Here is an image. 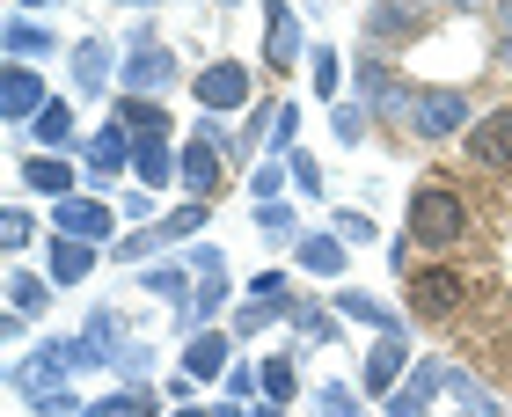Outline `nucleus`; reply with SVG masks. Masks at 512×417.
Instances as JSON below:
<instances>
[{"mask_svg": "<svg viewBox=\"0 0 512 417\" xmlns=\"http://www.w3.org/2000/svg\"><path fill=\"white\" fill-rule=\"evenodd\" d=\"M461 235H469V205H461V191H454V183H417V191H410V242L454 249Z\"/></svg>", "mask_w": 512, "mask_h": 417, "instance_id": "1", "label": "nucleus"}, {"mask_svg": "<svg viewBox=\"0 0 512 417\" xmlns=\"http://www.w3.org/2000/svg\"><path fill=\"white\" fill-rule=\"evenodd\" d=\"M403 125H410L417 139H454V132L476 125V110H469V96H461V88H417L410 110H403Z\"/></svg>", "mask_w": 512, "mask_h": 417, "instance_id": "2", "label": "nucleus"}, {"mask_svg": "<svg viewBox=\"0 0 512 417\" xmlns=\"http://www.w3.org/2000/svg\"><path fill=\"white\" fill-rule=\"evenodd\" d=\"M191 96H198V110H213V118H227V110H249L256 81H249V66H242V59H213V66H198Z\"/></svg>", "mask_w": 512, "mask_h": 417, "instance_id": "3", "label": "nucleus"}, {"mask_svg": "<svg viewBox=\"0 0 512 417\" xmlns=\"http://www.w3.org/2000/svg\"><path fill=\"white\" fill-rule=\"evenodd\" d=\"M118 88H125V96H154L161 103L176 88V52H169V44H139V52H125Z\"/></svg>", "mask_w": 512, "mask_h": 417, "instance_id": "4", "label": "nucleus"}, {"mask_svg": "<svg viewBox=\"0 0 512 417\" xmlns=\"http://www.w3.org/2000/svg\"><path fill=\"white\" fill-rule=\"evenodd\" d=\"M410 366H417V359H410V330H403V337H374V352L359 359V388H366V396H395Z\"/></svg>", "mask_w": 512, "mask_h": 417, "instance_id": "5", "label": "nucleus"}, {"mask_svg": "<svg viewBox=\"0 0 512 417\" xmlns=\"http://www.w3.org/2000/svg\"><path fill=\"white\" fill-rule=\"evenodd\" d=\"M52 235H74V242H118L110 198H59V205H52Z\"/></svg>", "mask_w": 512, "mask_h": 417, "instance_id": "6", "label": "nucleus"}, {"mask_svg": "<svg viewBox=\"0 0 512 417\" xmlns=\"http://www.w3.org/2000/svg\"><path fill=\"white\" fill-rule=\"evenodd\" d=\"M81 169H88V183H118V176L132 169V125L110 118V125L81 147Z\"/></svg>", "mask_w": 512, "mask_h": 417, "instance_id": "7", "label": "nucleus"}, {"mask_svg": "<svg viewBox=\"0 0 512 417\" xmlns=\"http://www.w3.org/2000/svg\"><path fill=\"white\" fill-rule=\"evenodd\" d=\"M447 388V366L439 359H417L410 374H403V388L395 396H381V417H432V396Z\"/></svg>", "mask_w": 512, "mask_h": 417, "instance_id": "8", "label": "nucleus"}, {"mask_svg": "<svg viewBox=\"0 0 512 417\" xmlns=\"http://www.w3.org/2000/svg\"><path fill=\"white\" fill-rule=\"evenodd\" d=\"M352 81H359V103L374 110V118H403V110H410V96H417V88H403V81H395L374 52H366V59L352 66Z\"/></svg>", "mask_w": 512, "mask_h": 417, "instance_id": "9", "label": "nucleus"}, {"mask_svg": "<svg viewBox=\"0 0 512 417\" xmlns=\"http://www.w3.org/2000/svg\"><path fill=\"white\" fill-rule=\"evenodd\" d=\"M308 59V37H300V15L286 8V0H264V66H300Z\"/></svg>", "mask_w": 512, "mask_h": 417, "instance_id": "10", "label": "nucleus"}, {"mask_svg": "<svg viewBox=\"0 0 512 417\" xmlns=\"http://www.w3.org/2000/svg\"><path fill=\"white\" fill-rule=\"evenodd\" d=\"M176 183H183L198 205H213V198L227 191V161H220V147H205V139H183V169H176Z\"/></svg>", "mask_w": 512, "mask_h": 417, "instance_id": "11", "label": "nucleus"}, {"mask_svg": "<svg viewBox=\"0 0 512 417\" xmlns=\"http://www.w3.org/2000/svg\"><path fill=\"white\" fill-rule=\"evenodd\" d=\"M44 103H52V88H44L37 66H8V74H0V118L8 125H30Z\"/></svg>", "mask_w": 512, "mask_h": 417, "instance_id": "12", "label": "nucleus"}, {"mask_svg": "<svg viewBox=\"0 0 512 417\" xmlns=\"http://www.w3.org/2000/svg\"><path fill=\"white\" fill-rule=\"evenodd\" d=\"M227 366H235V330H198V337H183V374H191V381H220Z\"/></svg>", "mask_w": 512, "mask_h": 417, "instance_id": "13", "label": "nucleus"}, {"mask_svg": "<svg viewBox=\"0 0 512 417\" xmlns=\"http://www.w3.org/2000/svg\"><path fill=\"white\" fill-rule=\"evenodd\" d=\"M15 183H30V191L37 198H74V183H81V169H74V154H30V161H22V169H15Z\"/></svg>", "mask_w": 512, "mask_h": 417, "instance_id": "14", "label": "nucleus"}, {"mask_svg": "<svg viewBox=\"0 0 512 417\" xmlns=\"http://www.w3.org/2000/svg\"><path fill=\"white\" fill-rule=\"evenodd\" d=\"M469 161H483V169H512V110H491V118L469 125Z\"/></svg>", "mask_w": 512, "mask_h": 417, "instance_id": "15", "label": "nucleus"}, {"mask_svg": "<svg viewBox=\"0 0 512 417\" xmlns=\"http://www.w3.org/2000/svg\"><path fill=\"white\" fill-rule=\"evenodd\" d=\"M88 271H96V242L52 235V249H44V278H52V286H81Z\"/></svg>", "mask_w": 512, "mask_h": 417, "instance_id": "16", "label": "nucleus"}, {"mask_svg": "<svg viewBox=\"0 0 512 417\" xmlns=\"http://www.w3.org/2000/svg\"><path fill=\"white\" fill-rule=\"evenodd\" d=\"M454 300H461V271L432 264V271L410 278V308H417V315H454Z\"/></svg>", "mask_w": 512, "mask_h": 417, "instance_id": "17", "label": "nucleus"}, {"mask_svg": "<svg viewBox=\"0 0 512 417\" xmlns=\"http://www.w3.org/2000/svg\"><path fill=\"white\" fill-rule=\"evenodd\" d=\"M30 132H37L44 154H74V147H81V125H74V103H66V96L44 103L37 118H30Z\"/></svg>", "mask_w": 512, "mask_h": 417, "instance_id": "18", "label": "nucleus"}, {"mask_svg": "<svg viewBox=\"0 0 512 417\" xmlns=\"http://www.w3.org/2000/svg\"><path fill=\"white\" fill-rule=\"evenodd\" d=\"M0 52H8V59H52L59 52V30H44V22H30V15H8Z\"/></svg>", "mask_w": 512, "mask_h": 417, "instance_id": "19", "label": "nucleus"}, {"mask_svg": "<svg viewBox=\"0 0 512 417\" xmlns=\"http://www.w3.org/2000/svg\"><path fill=\"white\" fill-rule=\"evenodd\" d=\"M66 59H74V88H81V96H103L110 74H118V66H110V44H103V37H81Z\"/></svg>", "mask_w": 512, "mask_h": 417, "instance_id": "20", "label": "nucleus"}, {"mask_svg": "<svg viewBox=\"0 0 512 417\" xmlns=\"http://www.w3.org/2000/svg\"><path fill=\"white\" fill-rule=\"evenodd\" d=\"M176 169H183V147H169V139H132V176L139 183H154V191H161Z\"/></svg>", "mask_w": 512, "mask_h": 417, "instance_id": "21", "label": "nucleus"}, {"mask_svg": "<svg viewBox=\"0 0 512 417\" xmlns=\"http://www.w3.org/2000/svg\"><path fill=\"white\" fill-rule=\"evenodd\" d=\"M227 308V271L220 278H198V293H191V308H176V330L183 337H198V330H213V315Z\"/></svg>", "mask_w": 512, "mask_h": 417, "instance_id": "22", "label": "nucleus"}, {"mask_svg": "<svg viewBox=\"0 0 512 417\" xmlns=\"http://www.w3.org/2000/svg\"><path fill=\"white\" fill-rule=\"evenodd\" d=\"M337 315H352V322H366V330H381V337H403V315H395L388 300L359 293V286H344V293H337Z\"/></svg>", "mask_w": 512, "mask_h": 417, "instance_id": "23", "label": "nucleus"}, {"mask_svg": "<svg viewBox=\"0 0 512 417\" xmlns=\"http://www.w3.org/2000/svg\"><path fill=\"white\" fill-rule=\"evenodd\" d=\"M293 264L315 271V278H337V271H344V242H337V235H300V242H293Z\"/></svg>", "mask_w": 512, "mask_h": 417, "instance_id": "24", "label": "nucleus"}, {"mask_svg": "<svg viewBox=\"0 0 512 417\" xmlns=\"http://www.w3.org/2000/svg\"><path fill=\"white\" fill-rule=\"evenodd\" d=\"M293 359H300L293 344H286V352H271V359H256V366H264V403H293L300 396V366Z\"/></svg>", "mask_w": 512, "mask_h": 417, "instance_id": "25", "label": "nucleus"}, {"mask_svg": "<svg viewBox=\"0 0 512 417\" xmlns=\"http://www.w3.org/2000/svg\"><path fill=\"white\" fill-rule=\"evenodd\" d=\"M191 278H198L191 264H147V293H154V300H176V308H191V293H198Z\"/></svg>", "mask_w": 512, "mask_h": 417, "instance_id": "26", "label": "nucleus"}, {"mask_svg": "<svg viewBox=\"0 0 512 417\" xmlns=\"http://www.w3.org/2000/svg\"><path fill=\"white\" fill-rule=\"evenodd\" d=\"M118 118L132 125V139H169V110H161L154 96H125V103H118Z\"/></svg>", "mask_w": 512, "mask_h": 417, "instance_id": "27", "label": "nucleus"}, {"mask_svg": "<svg viewBox=\"0 0 512 417\" xmlns=\"http://www.w3.org/2000/svg\"><path fill=\"white\" fill-rule=\"evenodd\" d=\"M52 300V278L44 271H8V315H37Z\"/></svg>", "mask_w": 512, "mask_h": 417, "instance_id": "28", "label": "nucleus"}, {"mask_svg": "<svg viewBox=\"0 0 512 417\" xmlns=\"http://www.w3.org/2000/svg\"><path fill=\"white\" fill-rule=\"evenodd\" d=\"M286 322H293V337H300V344H322V337H337V315L322 308V300H293V308H286Z\"/></svg>", "mask_w": 512, "mask_h": 417, "instance_id": "29", "label": "nucleus"}, {"mask_svg": "<svg viewBox=\"0 0 512 417\" xmlns=\"http://www.w3.org/2000/svg\"><path fill=\"white\" fill-rule=\"evenodd\" d=\"M308 81H315V96H344V59L330 52V44H308Z\"/></svg>", "mask_w": 512, "mask_h": 417, "instance_id": "30", "label": "nucleus"}, {"mask_svg": "<svg viewBox=\"0 0 512 417\" xmlns=\"http://www.w3.org/2000/svg\"><path fill=\"white\" fill-rule=\"evenodd\" d=\"M366 125H374V110H366L359 96H352V103H344V96L330 103V132H337V147H359V139H366Z\"/></svg>", "mask_w": 512, "mask_h": 417, "instance_id": "31", "label": "nucleus"}, {"mask_svg": "<svg viewBox=\"0 0 512 417\" xmlns=\"http://www.w3.org/2000/svg\"><path fill=\"white\" fill-rule=\"evenodd\" d=\"M88 417H154V396L147 388H118V396H96Z\"/></svg>", "mask_w": 512, "mask_h": 417, "instance_id": "32", "label": "nucleus"}, {"mask_svg": "<svg viewBox=\"0 0 512 417\" xmlns=\"http://www.w3.org/2000/svg\"><path fill=\"white\" fill-rule=\"evenodd\" d=\"M286 308H293V300H242V308H235V337H264Z\"/></svg>", "mask_w": 512, "mask_h": 417, "instance_id": "33", "label": "nucleus"}, {"mask_svg": "<svg viewBox=\"0 0 512 417\" xmlns=\"http://www.w3.org/2000/svg\"><path fill=\"white\" fill-rule=\"evenodd\" d=\"M366 37H374V44L410 37V8H403V0H374V15H366Z\"/></svg>", "mask_w": 512, "mask_h": 417, "instance_id": "34", "label": "nucleus"}, {"mask_svg": "<svg viewBox=\"0 0 512 417\" xmlns=\"http://www.w3.org/2000/svg\"><path fill=\"white\" fill-rule=\"evenodd\" d=\"M161 227H139V235H125V242H110V264H147V257H161Z\"/></svg>", "mask_w": 512, "mask_h": 417, "instance_id": "35", "label": "nucleus"}, {"mask_svg": "<svg viewBox=\"0 0 512 417\" xmlns=\"http://www.w3.org/2000/svg\"><path fill=\"white\" fill-rule=\"evenodd\" d=\"M447 396H461V403H469L476 417H498V396H491V388H483V381H469V374H461V366H447Z\"/></svg>", "mask_w": 512, "mask_h": 417, "instance_id": "36", "label": "nucleus"}, {"mask_svg": "<svg viewBox=\"0 0 512 417\" xmlns=\"http://www.w3.org/2000/svg\"><path fill=\"white\" fill-rule=\"evenodd\" d=\"M315 417H359V388L322 381V388H315Z\"/></svg>", "mask_w": 512, "mask_h": 417, "instance_id": "37", "label": "nucleus"}, {"mask_svg": "<svg viewBox=\"0 0 512 417\" xmlns=\"http://www.w3.org/2000/svg\"><path fill=\"white\" fill-rule=\"evenodd\" d=\"M286 176H293V169H286V154H271V161H264V169H256V176H249V198H256V205H271L278 191H286Z\"/></svg>", "mask_w": 512, "mask_h": 417, "instance_id": "38", "label": "nucleus"}, {"mask_svg": "<svg viewBox=\"0 0 512 417\" xmlns=\"http://www.w3.org/2000/svg\"><path fill=\"white\" fill-rule=\"evenodd\" d=\"M154 227H161V242H191L198 227H205V205L191 198V205H176V213H169V220H154Z\"/></svg>", "mask_w": 512, "mask_h": 417, "instance_id": "39", "label": "nucleus"}, {"mask_svg": "<svg viewBox=\"0 0 512 417\" xmlns=\"http://www.w3.org/2000/svg\"><path fill=\"white\" fill-rule=\"evenodd\" d=\"M37 242V220L22 213V205H8V213H0V249H30Z\"/></svg>", "mask_w": 512, "mask_h": 417, "instance_id": "40", "label": "nucleus"}, {"mask_svg": "<svg viewBox=\"0 0 512 417\" xmlns=\"http://www.w3.org/2000/svg\"><path fill=\"white\" fill-rule=\"evenodd\" d=\"M256 227H264V235H286V242H300V220H293V205H256Z\"/></svg>", "mask_w": 512, "mask_h": 417, "instance_id": "41", "label": "nucleus"}, {"mask_svg": "<svg viewBox=\"0 0 512 417\" xmlns=\"http://www.w3.org/2000/svg\"><path fill=\"white\" fill-rule=\"evenodd\" d=\"M286 169H293V183H300V191H308V198H322V191H330V183H322V169H315V161L300 154V147L286 154Z\"/></svg>", "mask_w": 512, "mask_h": 417, "instance_id": "42", "label": "nucleus"}, {"mask_svg": "<svg viewBox=\"0 0 512 417\" xmlns=\"http://www.w3.org/2000/svg\"><path fill=\"white\" fill-rule=\"evenodd\" d=\"M330 235H337L344 249H359V242H374V220H366V213H337V227H330Z\"/></svg>", "mask_w": 512, "mask_h": 417, "instance_id": "43", "label": "nucleus"}, {"mask_svg": "<svg viewBox=\"0 0 512 417\" xmlns=\"http://www.w3.org/2000/svg\"><path fill=\"white\" fill-rule=\"evenodd\" d=\"M198 139H205V147H220V154H235V147H242V139L227 132V118H213V110L198 118Z\"/></svg>", "mask_w": 512, "mask_h": 417, "instance_id": "44", "label": "nucleus"}, {"mask_svg": "<svg viewBox=\"0 0 512 417\" xmlns=\"http://www.w3.org/2000/svg\"><path fill=\"white\" fill-rule=\"evenodd\" d=\"M293 139H300V110L286 103V110H278V125H271V154H293Z\"/></svg>", "mask_w": 512, "mask_h": 417, "instance_id": "45", "label": "nucleus"}, {"mask_svg": "<svg viewBox=\"0 0 512 417\" xmlns=\"http://www.w3.org/2000/svg\"><path fill=\"white\" fill-rule=\"evenodd\" d=\"M147 366H154V352H147V344H125V352H118V374L139 388V381H147Z\"/></svg>", "mask_w": 512, "mask_h": 417, "instance_id": "46", "label": "nucleus"}, {"mask_svg": "<svg viewBox=\"0 0 512 417\" xmlns=\"http://www.w3.org/2000/svg\"><path fill=\"white\" fill-rule=\"evenodd\" d=\"M249 300H293V293H286V271H256V278H249Z\"/></svg>", "mask_w": 512, "mask_h": 417, "instance_id": "47", "label": "nucleus"}, {"mask_svg": "<svg viewBox=\"0 0 512 417\" xmlns=\"http://www.w3.org/2000/svg\"><path fill=\"white\" fill-rule=\"evenodd\" d=\"M183 264H191L198 278H220V271H227V257H220L213 242H198V249H191V257H183Z\"/></svg>", "mask_w": 512, "mask_h": 417, "instance_id": "48", "label": "nucleus"}, {"mask_svg": "<svg viewBox=\"0 0 512 417\" xmlns=\"http://www.w3.org/2000/svg\"><path fill=\"white\" fill-rule=\"evenodd\" d=\"M249 417H286V403H264V396H256V410Z\"/></svg>", "mask_w": 512, "mask_h": 417, "instance_id": "49", "label": "nucleus"}, {"mask_svg": "<svg viewBox=\"0 0 512 417\" xmlns=\"http://www.w3.org/2000/svg\"><path fill=\"white\" fill-rule=\"evenodd\" d=\"M213 417H249V403H235V396H227V403H220Z\"/></svg>", "mask_w": 512, "mask_h": 417, "instance_id": "50", "label": "nucleus"}, {"mask_svg": "<svg viewBox=\"0 0 512 417\" xmlns=\"http://www.w3.org/2000/svg\"><path fill=\"white\" fill-rule=\"evenodd\" d=\"M498 66H505V74H512V30L498 37Z\"/></svg>", "mask_w": 512, "mask_h": 417, "instance_id": "51", "label": "nucleus"}, {"mask_svg": "<svg viewBox=\"0 0 512 417\" xmlns=\"http://www.w3.org/2000/svg\"><path fill=\"white\" fill-rule=\"evenodd\" d=\"M439 8H491V0H439Z\"/></svg>", "mask_w": 512, "mask_h": 417, "instance_id": "52", "label": "nucleus"}, {"mask_svg": "<svg viewBox=\"0 0 512 417\" xmlns=\"http://www.w3.org/2000/svg\"><path fill=\"white\" fill-rule=\"evenodd\" d=\"M15 8H59V0H15Z\"/></svg>", "mask_w": 512, "mask_h": 417, "instance_id": "53", "label": "nucleus"}, {"mask_svg": "<svg viewBox=\"0 0 512 417\" xmlns=\"http://www.w3.org/2000/svg\"><path fill=\"white\" fill-rule=\"evenodd\" d=\"M110 8H154V0H110Z\"/></svg>", "mask_w": 512, "mask_h": 417, "instance_id": "54", "label": "nucleus"}, {"mask_svg": "<svg viewBox=\"0 0 512 417\" xmlns=\"http://www.w3.org/2000/svg\"><path fill=\"white\" fill-rule=\"evenodd\" d=\"M498 15H505V30H512V0H498Z\"/></svg>", "mask_w": 512, "mask_h": 417, "instance_id": "55", "label": "nucleus"}, {"mask_svg": "<svg viewBox=\"0 0 512 417\" xmlns=\"http://www.w3.org/2000/svg\"><path fill=\"white\" fill-rule=\"evenodd\" d=\"M169 417H213V410H169Z\"/></svg>", "mask_w": 512, "mask_h": 417, "instance_id": "56", "label": "nucleus"}]
</instances>
